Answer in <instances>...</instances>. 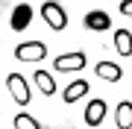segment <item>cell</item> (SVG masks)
<instances>
[{"instance_id": "cell-1", "label": "cell", "mask_w": 132, "mask_h": 129, "mask_svg": "<svg viewBox=\"0 0 132 129\" xmlns=\"http://www.w3.org/2000/svg\"><path fill=\"white\" fill-rule=\"evenodd\" d=\"M41 18H44V24L53 32H62L68 27V12L62 9V3H56V0H44L41 3Z\"/></svg>"}, {"instance_id": "cell-2", "label": "cell", "mask_w": 132, "mask_h": 129, "mask_svg": "<svg viewBox=\"0 0 132 129\" xmlns=\"http://www.w3.org/2000/svg\"><path fill=\"white\" fill-rule=\"evenodd\" d=\"M15 59L18 62H41V59H47V44L44 41H24L15 47Z\"/></svg>"}, {"instance_id": "cell-3", "label": "cell", "mask_w": 132, "mask_h": 129, "mask_svg": "<svg viewBox=\"0 0 132 129\" xmlns=\"http://www.w3.org/2000/svg\"><path fill=\"white\" fill-rule=\"evenodd\" d=\"M85 62H88V56H85L82 50H73V53H65V56H56V62H53V67L62 73H76L82 71Z\"/></svg>"}, {"instance_id": "cell-4", "label": "cell", "mask_w": 132, "mask_h": 129, "mask_svg": "<svg viewBox=\"0 0 132 129\" xmlns=\"http://www.w3.org/2000/svg\"><path fill=\"white\" fill-rule=\"evenodd\" d=\"M6 88H9V94L15 97V103H18V106H27L29 100H32L29 85H27V79L21 76V73H9V76H6Z\"/></svg>"}, {"instance_id": "cell-5", "label": "cell", "mask_w": 132, "mask_h": 129, "mask_svg": "<svg viewBox=\"0 0 132 129\" xmlns=\"http://www.w3.org/2000/svg\"><path fill=\"white\" fill-rule=\"evenodd\" d=\"M32 24V6L29 3H18L12 9V18H9V27L15 29V32H24V29Z\"/></svg>"}, {"instance_id": "cell-6", "label": "cell", "mask_w": 132, "mask_h": 129, "mask_svg": "<svg viewBox=\"0 0 132 129\" xmlns=\"http://www.w3.org/2000/svg\"><path fill=\"white\" fill-rule=\"evenodd\" d=\"M82 24H85L88 32H106V29H112V18H109V12L94 9V12H88L82 18Z\"/></svg>"}, {"instance_id": "cell-7", "label": "cell", "mask_w": 132, "mask_h": 129, "mask_svg": "<svg viewBox=\"0 0 132 129\" xmlns=\"http://www.w3.org/2000/svg\"><path fill=\"white\" fill-rule=\"evenodd\" d=\"M106 111H109V106H106V100H91L88 106H85V123L88 126H100L106 120Z\"/></svg>"}, {"instance_id": "cell-8", "label": "cell", "mask_w": 132, "mask_h": 129, "mask_svg": "<svg viewBox=\"0 0 132 129\" xmlns=\"http://www.w3.org/2000/svg\"><path fill=\"white\" fill-rule=\"evenodd\" d=\"M85 94H88V82H85V79H73L71 85L62 91V100L71 106V103H76V100H82Z\"/></svg>"}, {"instance_id": "cell-9", "label": "cell", "mask_w": 132, "mask_h": 129, "mask_svg": "<svg viewBox=\"0 0 132 129\" xmlns=\"http://www.w3.org/2000/svg\"><path fill=\"white\" fill-rule=\"evenodd\" d=\"M94 71H97V76L106 79V82H120V76H123L120 65H114V62H97Z\"/></svg>"}, {"instance_id": "cell-10", "label": "cell", "mask_w": 132, "mask_h": 129, "mask_svg": "<svg viewBox=\"0 0 132 129\" xmlns=\"http://www.w3.org/2000/svg\"><path fill=\"white\" fill-rule=\"evenodd\" d=\"M114 123H118V129H132V103L129 100L118 103V109H114Z\"/></svg>"}, {"instance_id": "cell-11", "label": "cell", "mask_w": 132, "mask_h": 129, "mask_svg": "<svg viewBox=\"0 0 132 129\" xmlns=\"http://www.w3.org/2000/svg\"><path fill=\"white\" fill-rule=\"evenodd\" d=\"M114 47L120 56H132V32L129 29H114Z\"/></svg>"}, {"instance_id": "cell-12", "label": "cell", "mask_w": 132, "mask_h": 129, "mask_svg": "<svg viewBox=\"0 0 132 129\" xmlns=\"http://www.w3.org/2000/svg\"><path fill=\"white\" fill-rule=\"evenodd\" d=\"M35 85L41 88V94H44V97L56 94V79H53L47 71H35Z\"/></svg>"}, {"instance_id": "cell-13", "label": "cell", "mask_w": 132, "mask_h": 129, "mask_svg": "<svg viewBox=\"0 0 132 129\" xmlns=\"http://www.w3.org/2000/svg\"><path fill=\"white\" fill-rule=\"evenodd\" d=\"M12 126H15V129H41V123H38V117L27 115V111H18V115L12 117Z\"/></svg>"}, {"instance_id": "cell-14", "label": "cell", "mask_w": 132, "mask_h": 129, "mask_svg": "<svg viewBox=\"0 0 132 129\" xmlns=\"http://www.w3.org/2000/svg\"><path fill=\"white\" fill-rule=\"evenodd\" d=\"M120 15L123 18H132V0H120Z\"/></svg>"}]
</instances>
